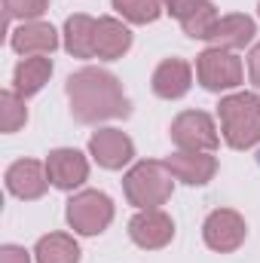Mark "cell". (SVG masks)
Here are the masks:
<instances>
[{"mask_svg": "<svg viewBox=\"0 0 260 263\" xmlns=\"http://www.w3.org/2000/svg\"><path fill=\"white\" fill-rule=\"evenodd\" d=\"M196 3H199V0H162V9H165L169 15H175V18L181 22V18H184V15H187V12L193 9Z\"/></svg>", "mask_w": 260, "mask_h": 263, "instance_id": "cell-25", "label": "cell"}, {"mask_svg": "<svg viewBox=\"0 0 260 263\" xmlns=\"http://www.w3.org/2000/svg\"><path fill=\"white\" fill-rule=\"evenodd\" d=\"M172 190H175V175L169 172L165 162L156 159L132 165L123 178V193L135 208H159L172 199Z\"/></svg>", "mask_w": 260, "mask_h": 263, "instance_id": "cell-3", "label": "cell"}, {"mask_svg": "<svg viewBox=\"0 0 260 263\" xmlns=\"http://www.w3.org/2000/svg\"><path fill=\"white\" fill-rule=\"evenodd\" d=\"M67 223L80 236H98L114 220V202L101 190H83L67 202Z\"/></svg>", "mask_w": 260, "mask_h": 263, "instance_id": "cell-4", "label": "cell"}, {"mask_svg": "<svg viewBox=\"0 0 260 263\" xmlns=\"http://www.w3.org/2000/svg\"><path fill=\"white\" fill-rule=\"evenodd\" d=\"M150 86L165 101L184 98L190 92V86H193V67L187 65L184 59H165V62H159V67L153 70Z\"/></svg>", "mask_w": 260, "mask_h": 263, "instance_id": "cell-14", "label": "cell"}, {"mask_svg": "<svg viewBox=\"0 0 260 263\" xmlns=\"http://www.w3.org/2000/svg\"><path fill=\"white\" fill-rule=\"evenodd\" d=\"M217 22H220L217 6H214L211 0H199L193 9L181 18V28H184V34H187V37H193V40H208Z\"/></svg>", "mask_w": 260, "mask_h": 263, "instance_id": "cell-20", "label": "cell"}, {"mask_svg": "<svg viewBox=\"0 0 260 263\" xmlns=\"http://www.w3.org/2000/svg\"><path fill=\"white\" fill-rule=\"evenodd\" d=\"M224 141L233 150H248L260 144V98L254 92H236L217 104Z\"/></svg>", "mask_w": 260, "mask_h": 263, "instance_id": "cell-2", "label": "cell"}, {"mask_svg": "<svg viewBox=\"0 0 260 263\" xmlns=\"http://www.w3.org/2000/svg\"><path fill=\"white\" fill-rule=\"evenodd\" d=\"M37 263H80V245L67 233H49L34 248Z\"/></svg>", "mask_w": 260, "mask_h": 263, "instance_id": "cell-19", "label": "cell"}, {"mask_svg": "<svg viewBox=\"0 0 260 263\" xmlns=\"http://www.w3.org/2000/svg\"><path fill=\"white\" fill-rule=\"evenodd\" d=\"M9 46L18 55H25V59H31V55H49L59 46V34H55V28L49 22H40V18L37 22H22L12 31Z\"/></svg>", "mask_w": 260, "mask_h": 263, "instance_id": "cell-13", "label": "cell"}, {"mask_svg": "<svg viewBox=\"0 0 260 263\" xmlns=\"http://www.w3.org/2000/svg\"><path fill=\"white\" fill-rule=\"evenodd\" d=\"M196 80L202 83V89L208 92H227V89H236L242 83V62L236 52L230 49H205L199 59H196Z\"/></svg>", "mask_w": 260, "mask_h": 263, "instance_id": "cell-5", "label": "cell"}, {"mask_svg": "<svg viewBox=\"0 0 260 263\" xmlns=\"http://www.w3.org/2000/svg\"><path fill=\"white\" fill-rule=\"evenodd\" d=\"M65 92L70 101V117L83 126H98L104 120H126L132 114L123 83L101 67H83L70 73Z\"/></svg>", "mask_w": 260, "mask_h": 263, "instance_id": "cell-1", "label": "cell"}, {"mask_svg": "<svg viewBox=\"0 0 260 263\" xmlns=\"http://www.w3.org/2000/svg\"><path fill=\"white\" fill-rule=\"evenodd\" d=\"M257 9H260V6H257Z\"/></svg>", "mask_w": 260, "mask_h": 263, "instance_id": "cell-27", "label": "cell"}, {"mask_svg": "<svg viewBox=\"0 0 260 263\" xmlns=\"http://www.w3.org/2000/svg\"><path fill=\"white\" fill-rule=\"evenodd\" d=\"M129 236L138 248L156 251V248H165L175 239V223L162 208H141L129 220Z\"/></svg>", "mask_w": 260, "mask_h": 263, "instance_id": "cell-8", "label": "cell"}, {"mask_svg": "<svg viewBox=\"0 0 260 263\" xmlns=\"http://www.w3.org/2000/svg\"><path fill=\"white\" fill-rule=\"evenodd\" d=\"M49 172H46V162H37V159H18L6 168V190L15 199H40L49 190Z\"/></svg>", "mask_w": 260, "mask_h": 263, "instance_id": "cell-10", "label": "cell"}, {"mask_svg": "<svg viewBox=\"0 0 260 263\" xmlns=\"http://www.w3.org/2000/svg\"><path fill=\"white\" fill-rule=\"evenodd\" d=\"M248 77H251V83L260 89V43H254V49L248 52Z\"/></svg>", "mask_w": 260, "mask_h": 263, "instance_id": "cell-26", "label": "cell"}, {"mask_svg": "<svg viewBox=\"0 0 260 263\" xmlns=\"http://www.w3.org/2000/svg\"><path fill=\"white\" fill-rule=\"evenodd\" d=\"M172 141L178 144V150L214 153V147L220 144V135H217L214 120L205 110H184L172 123Z\"/></svg>", "mask_w": 260, "mask_h": 263, "instance_id": "cell-6", "label": "cell"}, {"mask_svg": "<svg viewBox=\"0 0 260 263\" xmlns=\"http://www.w3.org/2000/svg\"><path fill=\"white\" fill-rule=\"evenodd\" d=\"M52 77V62L46 55H31V59H22L15 70H12V92L22 95V98H31L37 95Z\"/></svg>", "mask_w": 260, "mask_h": 263, "instance_id": "cell-17", "label": "cell"}, {"mask_svg": "<svg viewBox=\"0 0 260 263\" xmlns=\"http://www.w3.org/2000/svg\"><path fill=\"white\" fill-rule=\"evenodd\" d=\"M46 172H49L52 187H59V190H77L89 178V162H86V156L80 150L59 147V150H52L46 156Z\"/></svg>", "mask_w": 260, "mask_h": 263, "instance_id": "cell-11", "label": "cell"}, {"mask_svg": "<svg viewBox=\"0 0 260 263\" xmlns=\"http://www.w3.org/2000/svg\"><path fill=\"white\" fill-rule=\"evenodd\" d=\"M95 28L98 18L77 12L65 22V49L73 59H95Z\"/></svg>", "mask_w": 260, "mask_h": 263, "instance_id": "cell-18", "label": "cell"}, {"mask_svg": "<svg viewBox=\"0 0 260 263\" xmlns=\"http://www.w3.org/2000/svg\"><path fill=\"white\" fill-rule=\"evenodd\" d=\"M89 153L92 159L107 168V172H120L123 165H129L135 156V144L126 132L120 129H98L89 138Z\"/></svg>", "mask_w": 260, "mask_h": 263, "instance_id": "cell-9", "label": "cell"}, {"mask_svg": "<svg viewBox=\"0 0 260 263\" xmlns=\"http://www.w3.org/2000/svg\"><path fill=\"white\" fill-rule=\"evenodd\" d=\"M3 9H6V22H12V18L37 22L49 9V0H3Z\"/></svg>", "mask_w": 260, "mask_h": 263, "instance_id": "cell-23", "label": "cell"}, {"mask_svg": "<svg viewBox=\"0 0 260 263\" xmlns=\"http://www.w3.org/2000/svg\"><path fill=\"white\" fill-rule=\"evenodd\" d=\"M0 263H31V254L22 245H3L0 248Z\"/></svg>", "mask_w": 260, "mask_h": 263, "instance_id": "cell-24", "label": "cell"}, {"mask_svg": "<svg viewBox=\"0 0 260 263\" xmlns=\"http://www.w3.org/2000/svg\"><path fill=\"white\" fill-rule=\"evenodd\" d=\"M132 49V31L120 22V18H98V28H95V55L104 59V62H117L123 59Z\"/></svg>", "mask_w": 260, "mask_h": 263, "instance_id": "cell-16", "label": "cell"}, {"mask_svg": "<svg viewBox=\"0 0 260 263\" xmlns=\"http://www.w3.org/2000/svg\"><path fill=\"white\" fill-rule=\"evenodd\" d=\"M257 28H254V18L251 15H242V12H230V15H220V22L214 25L208 43L217 46V49H245L251 40H254Z\"/></svg>", "mask_w": 260, "mask_h": 263, "instance_id": "cell-15", "label": "cell"}, {"mask_svg": "<svg viewBox=\"0 0 260 263\" xmlns=\"http://www.w3.org/2000/svg\"><path fill=\"white\" fill-rule=\"evenodd\" d=\"M114 9L132 25H150L165 12L162 0H114Z\"/></svg>", "mask_w": 260, "mask_h": 263, "instance_id": "cell-21", "label": "cell"}, {"mask_svg": "<svg viewBox=\"0 0 260 263\" xmlns=\"http://www.w3.org/2000/svg\"><path fill=\"white\" fill-rule=\"evenodd\" d=\"M248 236V227H245V217L233 208H217L205 217L202 223V239L211 251L217 254H230L236 251Z\"/></svg>", "mask_w": 260, "mask_h": 263, "instance_id": "cell-7", "label": "cell"}, {"mask_svg": "<svg viewBox=\"0 0 260 263\" xmlns=\"http://www.w3.org/2000/svg\"><path fill=\"white\" fill-rule=\"evenodd\" d=\"M165 165L175 175V181L190 184V187H202L217 175V159L211 153H196V150H178L165 156Z\"/></svg>", "mask_w": 260, "mask_h": 263, "instance_id": "cell-12", "label": "cell"}, {"mask_svg": "<svg viewBox=\"0 0 260 263\" xmlns=\"http://www.w3.org/2000/svg\"><path fill=\"white\" fill-rule=\"evenodd\" d=\"M28 123V107H25V98L15 95L12 89L0 92V129L6 135L18 132L22 126Z\"/></svg>", "mask_w": 260, "mask_h": 263, "instance_id": "cell-22", "label": "cell"}]
</instances>
